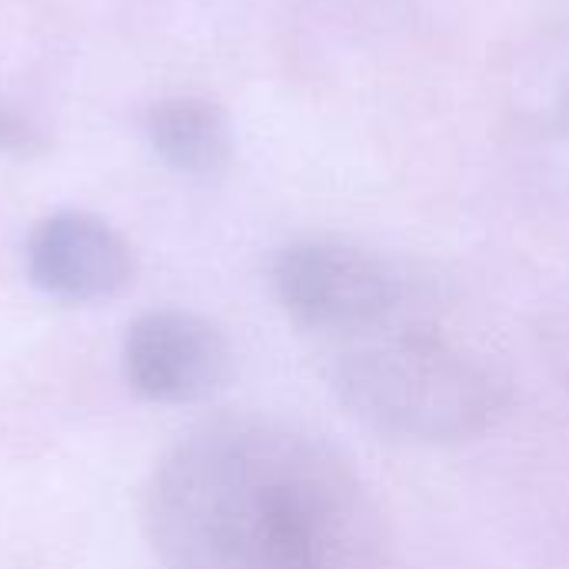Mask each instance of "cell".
<instances>
[{"mask_svg":"<svg viewBox=\"0 0 569 569\" xmlns=\"http://www.w3.org/2000/svg\"><path fill=\"white\" fill-rule=\"evenodd\" d=\"M47 147H50V137L43 133V127L33 117H27L20 107L0 97V153L27 160V157L47 153Z\"/></svg>","mask_w":569,"mask_h":569,"instance_id":"obj_7","label":"cell"},{"mask_svg":"<svg viewBox=\"0 0 569 569\" xmlns=\"http://www.w3.org/2000/svg\"><path fill=\"white\" fill-rule=\"evenodd\" d=\"M123 377L150 403H203L230 383L233 347L200 313L150 310L123 337Z\"/></svg>","mask_w":569,"mask_h":569,"instance_id":"obj_4","label":"cell"},{"mask_svg":"<svg viewBox=\"0 0 569 569\" xmlns=\"http://www.w3.org/2000/svg\"><path fill=\"white\" fill-rule=\"evenodd\" d=\"M27 273L40 293L60 303H100L130 283L133 253L107 220L60 210L30 230Z\"/></svg>","mask_w":569,"mask_h":569,"instance_id":"obj_5","label":"cell"},{"mask_svg":"<svg viewBox=\"0 0 569 569\" xmlns=\"http://www.w3.org/2000/svg\"><path fill=\"white\" fill-rule=\"evenodd\" d=\"M153 153L177 173L217 177L233 160V130L227 113L203 97H167L147 113Z\"/></svg>","mask_w":569,"mask_h":569,"instance_id":"obj_6","label":"cell"},{"mask_svg":"<svg viewBox=\"0 0 569 569\" xmlns=\"http://www.w3.org/2000/svg\"><path fill=\"white\" fill-rule=\"evenodd\" d=\"M270 287L283 317L320 347H333L427 297L400 263L340 237L287 243L270 263Z\"/></svg>","mask_w":569,"mask_h":569,"instance_id":"obj_3","label":"cell"},{"mask_svg":"<svg viewBox=\"0 0 569 569\" xmlns=\"http://www.w3.org/2000/svg\"><path fill=\"white\" fill-rule=\"evenodd\" d=\"M163 569H387V530L360 473L320 437L220 413L180 433L143 487Z\"/></svg>","mask_w":569,"mask_h":569,"instance_id":"obj_1","label":"cell"},{"mask_svg":"<svg viewBox=\"0 0 569 569\" xmlns=\"http://www.w3.org/2000/svg\"><path fill=\"white\" fill-rule=\"evenodd\" d=\"M340 403L370 430L413 443H457L483 433L503 407L493 360L457 337L430 297L323 347Z\"/></svg>","mask_w":569,"mask_h":569,"instance_id":"obj_2","label":"cell"}]
</instances>
